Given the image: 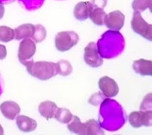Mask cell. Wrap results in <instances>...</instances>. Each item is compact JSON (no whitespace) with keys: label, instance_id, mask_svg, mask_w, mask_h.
<instances>
[{"label":"cell","instance_id":"24","mask_svg":"<svg viewBox=\"0 0 152 135\" xmlns=\"http://www.w3.org/2000/svg\"><path fill=\"white\" fill-rule=\"evenodd\" d=\"M143 112V126L150 127L151 126L152 119V111H142Z\"/></svg>","mask_w":152,"mask_h":135},{"label":"cell","instance_id":"20","mask_svg":"<svg viewBox=\"0 0 152 135\" xmlns=\"http://www.w3.org/2000/svg\"><path fill=\"white\" fill-rule=\"evenodd\" d=\"M132 8L134 11L144 12L147 9L152 12V0H134Z\"/></svg>","mask_w":152,"mask_h":135},{"label":"cell","instance_id":"8","mask_svg":"<svg viewBox=\"0 0 152 135\" xmlns=\"http://www.w3.org/2000/svg\"><path fill=\"white\" fill-rule=\"evenodd\" d=\"M0 111L3 116L10 120H14L21 112L18 103L13 101H7L0 104Z\"/></svg>","mask_w":152,"mask_h":135},{"label":"cell","instance_id":"6","mask_svg":"<svg viewBox=\"0 0 152 135\" xmlns=\"http://www.w3.org/2000/svg\"><path fill=\"white\" fill-rule=\"evenodd\" d=\"M98 86L103 94L106 97H114L119 92V88L117 83L113 79L107 76H103L99 79Z\"/></svg>","mask_w":152,"mask_h":135},{"label":"cell","instance_id":"19","mask_svg":"<svg viewBox=\"0 0 152 135\" xmlns=\"http://www.w3.org/2000/svg\"><path fill=\"white\" fill-rule=\"evenodd\" d=\"M129 122L134 128H140L143 126V112L136 111L129 114Z\"/></svg>","mask_w":152,"mask_h":135},{"label":"cell","instance_id":"3","mask_svg":"<svg viewBox=\"0 0 152 135\" xmlns=\"http://www.w3.org/2000/svg\"><path fill=\"white\" fill-rule=\"evenodd\" d=\"M131 25L134 32L148 41H152V25L145 21L140 12H134Z\"/></svg>","mask_w":152,"mask_h":135},{"label":"cell","instance_id":"7","mask_svg":"<svg viewBox=\"0 0 152 135\" xmlns=\"http://www.w3.org/2000/svg\"><path fill=\"white\" fill-rule=\"evenodd\" d=\"M125 15L120 10H115L106 15L104 25L110 30L118 31L124 27Z\"/></svg>","mask_w":152,"mask_h":135},{"label":"cell","instance_id":"13","mask_svg":"<svg viewBox=\"0 0 152 135\" xmlns=\"http://www.w3.org/2000/svg\"><path fill=\"white\" fill-rule=\"evenodd\" d=\"M58 109V106L55 102L51 101H45L39 103L38 111L42 117L49 120L53 118L55 111Z\"/></svg>","mask_w":152,"mask_h":135},{"label":"cell","instance_id":"17","mask_svg":"<svg viewBox=\"0 0 152 135\" xmlns=\"http://www.w3.org/2000/svg\"><path fill=\"white\" fill-rule=\"evenodd\" d=\"M87 130V135L105 134L104 131L102 129L100 124L95 119H89L85 122Z\"/></svg>","mask_w":152,"mask_h":135},{"label":"cell","instance_id":"21","mask_svg":"<svg viewBox=\"0 0 152 135\" xmlns=\"http://www.w3.org/2000/svg\"><path fill=\"white\" fill-rule=\"evenodd\" d=\"M57 66H58V71L60 75L63 76H68L71 73L72 71V67L71 64L66 60H60L58 62Z\"/></svg>","mask_w":152,"mask_h":135},{"label":"cell","instance_id":"18","mask_svg":"<svg viewBox=\"0 0 152 135\" xmlns=\"http://www.w3.org/2000/svg\"><path fill=\"white\" fill-rule=\"evenodd\" d=\"M15 39V30L7 26H0V41L9 43Z\"/></svg>","mask_w":152,"mask_h":135},{"label":"cell","instance_id":"5","mask_svg":"<svg viewBox=\"0 0 152 135\" xmlns=\"http://www.w3.org/2000/svg\"><path fill=\"white\" fill-rule=\"evenodd\" d=\"M36 52V45L33 40L30 38L23 39L20 43L18 50V59L24 65L34 56Z\"/></svg>","mask_w":152,"mask_h":135},{"label":"cell","instance_id":"15","mask_svg":"<svg viewBox=\"0 0 152 135\" xmlns=\"http://www.w3.org/2000/svg\"><path fill=\"white\" fill-rule=\"evenodd\" d=\"M107 14L105 12L103 8L93 7V10L90 13L89 17L92 22L96 25L101 26L104 25L105 19H106Z\"/></svg>","mask_w":152,"mask_h":135},{"label":"cell","instance_id":"25","mask_svg":"<svg viewBox=\"0 0 152 135\" xmlns=\"http://www.w3.org/2000/svg\"><path fill=\"white\" fill-rule=\"evenodd\" d=\"M7 55V51L6 47L0 44V60L4 59Z\"/></svg>","mask_w":152,"mask_h":135},{"label":"cell","instance_id":"2","mask_svg":"<svg viewBox=\"0 0 152 135\" xmlns=\"http://www.w3.org/2000/svg\"><path fill=\"white\" fill-rule=\"evenodd\" d=\"M79 40L78 34L74 31H62L55 36V48L60 52L68 51L77 44Z\"/></svg>","mask_w":152,"mask_h":135},{"label":"cell","instance_id":"4","mask_svg":"<svg viewBox=\"0 0 152 135\" xmlns=\"http://www.w3.org/2000/svg\"><path fill=\"white\" fill-rule=\"evenodd\" d=\"M84 60L87 65L92 68L101 66L103 63V60L99 54L96 43L91 42L85 48Z\"/></svg>","mask_w":152,"mask_h":135},{"label":"cell","instance_id":"10","mask_svg":"<svg viewBox=\"0 0 152 135\" xmlns=\"http://www.w3.org/2000/svg\"><path fill=\"white\" fill-rule=\"evenodd\" d=\"M16 124L18 129L23 132L28 133L35 130L37 123L33 119L25 115H17Z\"/></svg>","mask_w":152,"mask_h":135},{"label":"cell","instance_id":"23","mask_svg":"<svg viewBox=\"0 0 152 135\" xmlns=\"http://www.w3.org/2000/svg\"><path fill=\"white\" fill-rule=\"evenodd\" d=\"M151 93H148L145 96L141 106V111L151 110Z\"/></svg>","mask_w":152,"mask_h":135},{"label":"cell","instance_id":"26","mask_svg":"<svg viewBox=\"0 0 152 135\" xmlns=\"http://www.w3.org/2000/svg\"><path fill=\"white\" fill-rule=\"evenodd\" d=\"M4 11L5 10H4V6H3V5L0 3V20H1V19H2V17H4Z\"/></svg>","mask_w":152,"mask_h":135},{"label":"cell","instance_id":"14","mask_svg":"<svg viewBox=\"0 0 152 135\" xmlns=\"http://www.w3.org/2000/svg\"><path fill=\"white\" fill-rule=\"evenodd\" d=\"M68 129L70 132L73 134L87 135L86 124L81 122L80 118L76 115H73L72 119L68 123Z\"/></svg>","mask_w":152,"mask_h":135},{"label":"cell","instance_id":"1","mask_svg":"<svg viewBox=\"0 0 152 135\" xmlns=\"http://www.w3.org/2000/svg\"><path fill=\"white\" fill-rule=\"evenodd\" d=\"M24 65L30 75L42 81L49 80L58 74L57 64L53 62L29 60Z\"/></svg>","mask_w":152,"mask_h":135},{"label":"cell","instance_id":"22","mask_svg":"<svg viewBox=\"0 0 152 135\" xmlns=\"http://www.w3.org/2000/svg\"><path fill=\"white\" fill-rule=\"evenodd\" d=\"M34 32L32 35V40L34 43H41L42 41L45 39L47 36V31L42 25L38 24L37 25H34Z\"/></svg>","mask_w":152,"mask_h":135},{"label":"cell","instance_id":"12","mask_svg":"<svg viewBox=\"0 0 152 135\" xmlns=\"http://www.w3.org/2000/svg\"><path fill=\"white\" fill-rule=\"evenodd\" d=\"M34 25L30 23L23 24L15 29V39L17 40L30 38L34 32Z\"/></svg>","mask_w":152,"mask_h":135},{"label":"cell","instance_id":"27","mask_svg":"<svg viewBox=\"0 0 152 135\" xmlns=\"http://www.w3.org/2000/svg\"><path fill=\"white\" fill-rule=\"evenodd\" d=\"M4 134V131L3 129V127H1V125L0 124V135H3Z\"/></svg>","mask_w":152,"mask_h":135},{"label":"cell","instance_id":"9","mask_svg":"<svg viewBox=\"0 0 152 135\" xmlns=\"http://www.w3.org/2000/svg\"><path fill=\"white\" fill-rule=\"evenodd\" d=\"M93 8V5L91 1H80L77 3L74 7V17L80 21L87 20Z\"/></svg>","mask_w":152,"mask_h":135},{"label":"cell","instance_id":"16","mask_svg":"<svg viewBox=\"0 0 152 135\" xmlns=\"http://www.w3.org/2000/svg\"><path fill=\"white\" fill-rule=\"evenodd\" d=\"M54 118L62 124H68L72 119L73 114L66 108H58L55 111Z\"/></svg>","mask_w":152,"mask_h":135},{"label":"cell","instance_id":"11","mask_svg":"<svg viewBox=\"0 0 152 135\" xmlns=\"http://www.w3.org/2000/svg\"><path fill=\"white\" fill-rule=\"evenodd\" d=\"M133 69L141 76H152V61L146 59H139L133 62Z\"/></svg>","mask_w":152,"mask_h":135}]
</instances>
